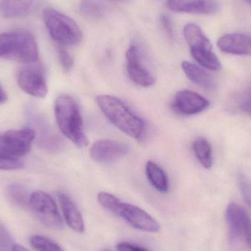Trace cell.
Here are the masks:
<instances>
[{
    "label": "cell",
    "mask_w": 251,
    "mask_h": 251,
    "mask_svg": "<svg viewBox=\"0 0 251 251\" xmlns=\"http://www.w3.org/2000/svg\"><path fill=\"white\" fill-rule=\"evenodd\" d=\"M96 101L107 119L122 132L136 140H140L144 135L145 122L122 100L114 96L100 95Z\"/></svg>",
    "instance_id": "obj_1"
},
{
    "label": "cell",
    "mask_w": 251,
    "mask_h": 251,
    "mask_svg": "<svg viewBox=\"0 0 251 251\" xmlns=\"http://www.w3.org/2000/svg\"><path fill=\"white\" fill-rule=\"evenodd\" d=\"M54 116L61 132L79 148L88 145L83 128V122L77 102L69 95H61L54 102Z\"/></svg>",
    "instance_id": "obj_2"
},
{
    "label": "cell",
    "mask_w": 251,
    "mask_h": 251,
    "mask_svg": "<svg viewBox=\"0 0 251 251\" xmlns=\"http://www.w3.org/2000/svg\"><path fill=\"white\" fill-rule=\"evenodd\" d=\"M97 199L106 210L122 218L135 229L148 233H157L160 229L156 220L135 205L122 201L119 198L106 192L99 193Z\"/></svg>",
    "instance_id": "obj_3"
},
{
    "label": "cell",
    "mask_w": 251,
    "mask_h": 251,
    "mask_svg": "<svg viewBox=\"0 0 251 251\" xmlns=\"http://www.w3.org/2000/svg\"><path fill=\"white\" fill-rule=\"evenodd\" d=\"M38 46L32 34L18 30L0 34V57L31 64L38 61Z\"/></svg>",
    "instance_id": "obj_4"
},
{
    "label": "cell",
    "mask_w": 251,
    "mask_h": 251,
    "mask_svg": "<svg viewBox=\"0 0 251 251\" xmlns=\"http://www.w3.org/2000/svg\"><path fill=\"white\" fill-rule=\"evenodd\" d=\"M44 21L49 33L60 46H76L82 40V32L74 19L57 10H44Z\"/></svg>",
    "instance_id": "obj_5"
},
{
    "label": "cell",
    "mask_w": 251,
    "mask_h": 251,
    "mask_svg": "<svg viewBox=\"0 0 251 251\" xmlns=\"http://www.w3.org/2000/svg\"><path fill=\"white\" fill-rule=\"evenodd\" d=\"M184 36L190 47L191 55L198 63L213 72L221 70V61L214 53L209 38L199 25L187 24L184 28Z\"/></svg>",
    "instance_id": "obj_6"
},
{
    "label": "cell",
    "mask_w": 251,
    "mask_h": 251,
    "mask_svg": "<svg viewBox=\"0 0 251 251\" xmlns=\"http://www.w3.org/2000/svg\"><path fill=\"white\" fill-rule=\"evenodd\" d=\"M29 206L35 216L47 228L60 230L63 221L54 199L45 192L38 190L30 195Z\"/></svg>",
    "instance_id": "obj_7"
},
{
    "label": "cell",
    "mask_w": 251,
    "mask_h": 251,
    "mask_svg": "<svg viewBox=\"0 0 251 251\" xmlns=\"http://www.w3.org/2000/svg\"><path fill=\"white\" fill-rule=\"evenodd\" d=\"M35 138V131L29 128L0 134V155L19 159L30 151Z\"/></svg>",
    "instance_id": "obj_8"
},
{
    "label": "cell",
    "mask_w": 251,
    "mask_h": 251,
    "mask_svg": "<svg viewBox=\"0 0 251 251\" xmlns=\"http://www.w3.org/2000/svg\"><path fill=\"white\" fill-rule=\"evenodd\" d=\"M19 88L28 95L44 98L48 93L44 68L41 65H29L21 69L17 73Z\"/></svg>",
    "instance_id": "obj_9"
},
{
    "label": "cell",
    "mask_w": 251,
    "mask_h": 251,
    "mask_svg": "<svg viewBox=\"0 0 251 251\" xmlns=\"http://www.w3.org/2000/svg\"><path fill=\"white\" fill-rule=\"evenodd\" d=\"M130 148L126 143L119 140L103 139L93 143L90 156L100 163H112L128 154Z\"/></svg>",
    "instance_id": "obj_10"
},
{
    "label": "cell",
    "mask_w": 251,
    "mask_h": 251,
    "mask_svg": "<svg viewBox=\"0 0 251 251\" xmlns=\"http://www.w3.org/2000/svg\"><path fill=\"white\" fill-rule=\"evenodd\" d=\"M209 107V101L197 93L189 90L178 91L171 102V108L182 116L199 114Z\"/></svg>",
    "instance_id": "obj_11"
},
{
    "label": "cell",
    "mask_w": 251,
    "mask_h": 251,
    "mask_svg": "<svg viewBox=\"0 0 251 251\" xmlns=\"http://www.w3.org/2000/svg\"><path fill=\"white\" fill-rule=\"evenodd\" d=\"M226 220L230 238L233 240L245 238L251 232V219L246 211L239 205L230 203L226 211Z\"/></svg>",
    "instance_id": "obj_12"
},
{
    "label": "cell",
    "mask_w": 251,
    "mask_h": 251,
    "mask_svg": "<svg viewBox=\"0 0 251 251\" xmlns=\"http://www.w3.org/2000/svg\"><path fill=\"white\" fill-rule=\"evenodd\" d=\"M126 71L129 79L138 86L149 88L154 85L156 79L141 63L138 49L131 45L126 52Z\"/></svg>",
    "instance_id": "obj_13"
},
{
    "label": "cell",
    "mask_w": 251,
    "mask_h": 251,
    "mask_svg": "<svg viewBox=\"0 0 251 251\" xmlns=\"http://www.w3.org/2000/svg\"><path fill=\"white\" fill-rule=\"evenodd\" d=\"M168 9L176 13L213 15L219 10L217 0H167Z\"/></svg>",
    "instance_id": "obj_14"
},
{
    "label": "cell",
    "mask_w": 251,
    "mask_h": 251,
    "mask_svg": "<svg viewBox=\"0 0 251 251\" xmlns=\"http://www.w3.org/2000/svg\"><path fill=\"white\" fill-rule=\"evenodd\" d=\"M221 51L236 55H251V35L230 33L223 35L218 41Z\"/></svg>",
    "instance_id": "obj_15"
},
{
    "label": "cell",
    "mask_w": 251,
    "mask_h": 251,
    "mask_svg": "<svg viewBox=\"0 0 251 251\" xmlns=\"http://www.w3.org/2000/svg\"><path fill=\"white\" fill-rule=\"evenodd\" d=\"M58 200L65 221L68 226L75 232L83 233L85 231L83 218L75 202L63 193H59Z\"/></svg>",
    "instance_id": "obj_16"
},
{
    "label": "cell",
    "mask_w": 251,
    "mask_h": 251,
    "mask_svg": "<svg viewBox=\"0 0 251 251\" xmlns=\"http://www.w3.org/2000/svg\"><path fill=\"white\" fill-rule=\"evenodd\" d=\"M37 0H0V14L7 19L27 16L36 6Z\"/></svg>",
    "instance_id": "obj_17"
},
{
    "label": "cell",
    "mask_w": 251,
    "mask_h": 251,
    "mask_svg": "<svg viewBox=\"0 0 251 251\" xmlns=\"http://www.w3.org/2000/svg\"><path fill=\"white\" fill-rule=\"evenodd\" d=\"M181 69L187 78L198 86L207 91H213L216 88L217 84L214 78L197 65L188 61H183Z\"/></svg>",
    "instance_id": "obj_18"
},
{
    "label": "cell",
    "mask_w": 251,
    "mask_h": 251,
    "mask_svg": "<svg viewBox=\"0 0 251 251\" xmlns=\"http://www.w3.org/2000/svg\"><path fill=\"white\" fill-rule=\"evenodd\" d=\"M146 176L153 188L159 193H168V178L164 170L153 161H149L146 166Z\"/></svg>",
    "instance_id": "obj_19"
},
{
    "label": "cell",
    "mask_w": 251,
    "mask_h": 251,
    "mask_svg": "<svg viewBox=\"0 0 251 251\" xmlns=\"http://www.w3.org/2000/svg\"><path fill=\"white\" fill-rule=\"evenodd\" d=\"M193 150L202 166L206 169H210L213 164V158L212 146L209 142L204 137H198L193 142Z\"/></svg>",
    "instance_id": "obj_20"
},
{
    "label": "cell",
    "mask_w": 251,
    "mask_h": 251,
    "mask_svg": "<svg viewBox=\"0 0 251 251\" xmlns=\"http://www.w3.org/2000/svg\"><path fill=\"white\" fill-rule=\"evenodd\" d=\"M79 11L87 19H99L105 15L107 8L101 0H82Z\"/></svg>",
    "instance_id": "obj_21"
},
{
    "label": "cell",
    "mask_w": 251,
    "mask_h": 251,
    "mask_svg": "<svg viewBox=\"0 0 251 251\" xmlns=\"http://www.w3.org/2000/svg\"><path fill=\"white\" fill-rule=\"evenodd\" d=\"M7 199L15 206L25 208L29 206V197L27 190L19 184H13L7 186L6 189Z\"/></svg>",
    "instance_id": "obj_22"
},
{
    "label": "cell",
    "mask_w": 251,
    "mask_h": 251,
    "mask_svg": "<svg viewBox=\"0 0 251 251\" xmlns=\"http://www.w3.org/2000/svg\"><path fill=\"white\" fill-rule=\"evenodd\" d=\"M29 244L35 251H64L55 242L42 235L32 236Z\"/></svg>",
    "instance_id": "obj_23"
},
{
    "label": "cell",
    "mask_w": 251,
    "mask_h": 251,
    "mask_svg": "<svg viewBox=\"0 0 251 251\" xmlns=\"http://www.w3.org/2000/svg\"><path fill=\"white\" fill-rule=\"evenodd\" d=\"M238 181L242 194L251 209V181L243 173L238 175Z\"/></svg>",
    "instance_id": "obj_24"
},
{
    "label": "cell",
    "mask_w": 251,
    "mask_h": 251,
    "mask_svg": "<svg viewBox=\"0 0 251 251\" xmlns=\"http://www.w3.org/2000/svg\"><path fill=\"white\" fill-rule=\"evenodd\" d=\"M58 57L60 64L64 69L65 72H69L72 70L74 66V59L69 54V51L63 46L59 45Z\"/></svg>",
    "instance_id": "obj_25"
},
{
    "label": "cell",
    "mask_w": 251,
    "mask_h": 251,
    "mask_svg": "<svg viewBox=\"0 0 251 251\" xmlns=\"http://www.w3.org/2000/svg\"><path fill=\"white\" fill-rule=\"evenodd\" d=\"M24 168V163L18 159L5 157L0 155V170L16 171Z\"/></svg>",
    "instance_id": "obj_26"
},
{
    "label": "cell",
    "mask_w": 251,
    "mask_h": 251,
    "mask_svg": "<svg viewBox=\"0 0 251 251\" xmlns=\"http://www.w3.org/2000/svg\"><path fill=\"white\" fill-rule=\"evenodd\" d=\"M239 109L251 117V85L240 97L238 101Z\"/></svg>",
    "instance_id": "obj_27"
},
{
    "label": "cell",
    "mask_w": 251,
    "mask_h": 251,
    "mask_svg": "<svg viewBox=\"0 0 251 251\" xmlns=\"http://www.w3.org/2000/svg\"><path fill=\"white\" fill-rule=\"evenodd\" d=\"M13 245L10 234L0 224V251H11Z\"/></svg>",
    "instance_id": "obj_28"
},
{
    "label": "cell",
    "mask_w": 251,
    "mask_h": 251,
    "mask_svg": "<svg viewBox=\"0 0 251 251\" xmlns=\"http://www.w3.org/2000/svg\"><path fill=\"white\" fill-rule=\"evenodd\" d=\"M117 251H149L146 248L142 247L138 245L133 244V243L123 242L119 243L116 246Z\"/></svg>",
    "instance_id": "obj_29"
},
{
    "label": "cell",
    "mask_w": 251,
    "mask_h": 251,
    "mask_svg": "<svg viewBox=\"0 0 251 251\" xmlns=\"http://www.w3.org/2000/svg\"><path fill=\"white\" fill-rule=\"evenodd\" d=\"M161 24H162V27L165 31L168 36H173V27L172 24L171 20L166 15H162L160 18Z\"/></svg>",
    "instance_id": "obj_30"
},
{
    "label": "cell",
    "mask_w": 251,
    "mask_h": 251,
    "mask_svg": "<svg viewBox=\"0 0 251 251\" xmlns=\"http://www.w3.org/2000/svg\"><path fill=\"white\" fill-rule=\"evenodd\" d=\"M7 96L2 87L0 85V104H3L7 101Z\"/></svg>",
    "instance_id": "obj_31"
},
{
    "label": "cell",
    "mask_w": 251,
    "mask_h": 251,
    "mask_svg": "<svg viewBox=\"0 0 251 251\" xmlns=\"http://www.w3.org/2000/svg\"><path fill=\"white\" fill-rule=\"evenodd\" d=\"M11 251H29L26 248L19 244H14L12 247Z\"/></svg>",
    "instance_id": "obj_32"
},
{
    "label": "cell",
    "mask_w": 251,
    "mask_h": 251,
    "mask_svg": "<svg viewBox=\"0 0 251 251\" xmlns=\"http://www.w3.org/2000/svg\"><path fill=\"white\" fill-rule=\"evenodd\" d=\"M246 243H247L248 247L251 251V232L247 237H246Z\"/></svg>",
    "instance_id": "obj_33"
},
{
    "label": "cell",
    "mask_w": 251,
    "mask_h": 251,
    "mask_svg": "<svg viewBox=\"0 0 251 251\" xmlns=\"http://www.w3.org/2000/svg\"><path fill=\"white\" fill-rule=\"evenodd\" d=\"M112 1H118V2H122V1H125L126 0H110Z\"/></svg>",
    "instance_id": "obj_34"
},
{
    "label": "cell",
    "mask_w": 251,
    "mask_h": 251,
    "mask_svg": "<svg viewBox=\"0 0 251 251\" xmlns=\"http://www.w3.org/2000/svg\"><path fill=\"white\" fill-rule=\"evenodd\" d=\"M245 1H246V2L249 3V4H251V0H244Z\"/></svg>",
    "instance_id": "obj_35"
},
{
    "label": "cell",
    "mask_w": 251,
    "mask_h": 251,
    "mask_svg": "<svg viewBox=\"0 0 251 251\" xmlns=\"http://www.w3.org/2000/svg\"><path fill=\"white\" fill-rule=\"evenodd\" d=\"M109 251V250H104V251Z\"/></svg>",
    "instance_id": "obj_36"
}]
</instances>
